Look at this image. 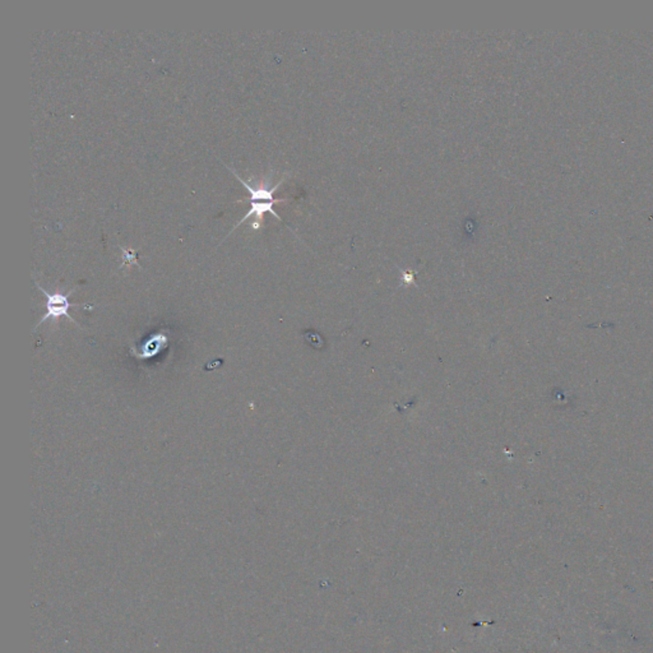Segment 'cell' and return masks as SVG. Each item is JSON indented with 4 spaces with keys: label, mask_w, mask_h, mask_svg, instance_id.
<instances>
[{
    "label": "cell",
    "mask_w": 653,
    "mask_h": 653,
    "mask_svg": "<svg viewBox=\"0 0 653 653\" xmlns=\"http://www.w3.org/2000/svg\"><path fill=\"white\" fill-rule=\"evenodd\" d=\"M123 253H124V256L125 259L128 261L130 264L132 263H137V256H135V250H132V249H123Z\"/></svg>",
    "instance_id": "277c9868"
},
{
    "label": "cell",
    "mask_w": 653,
    "mask_h": 653,
    "mask_svg": "<svg viewBox=\"0 0 653 653\" xmlns=\"http://www.w3.org/2000/svg\"><path fill=\"white\" fill-rule=\"evenodd\" d=\"M169 345V337L165 332H160L152 335L148 339H146L138 351L135 355L138 359H151L161 353L166 346Z\"/></svg>",
    "instance_id": "3957f363"
},
{
    "label": "cell",
    "mask_w": 653,
    "mask_h": 653,
    "mask_svg": "<svg viewBox=\"0 0 653 653\" xmlns=\"http://www.w3.org/2000/svg\"><path fill=\"white\" fill-rule=\"evenodd\" d=\"M36 286H38V290L41 293H44L46 296V314L40 319V322L36 324L35 330L38 328L41 324L45 323L47 319H53V321H56L58 318L61 316H67L68 319L72 322V323L77 324L75 322V318L69 314V309L73 308V307H86V308L92 309L93 307H90V305H82V304H72L68 296L70 295V293L68 295H64V293H47L45 289H43L41 286L38 285L36 282Z\"/></svg>",
    "instance_id": "7a4b0ae2"
},
{
    "label": "cell",
    "mask_w": 653,
    "mask_h": 653,
    "mask_svg": "<svg viewBox=\"0 0 653 653\" xmlns=\"http://www.w3.org/2000/svg\"><path fill=\"white\" fill-rule=\"evenodd\" d=\"M231 171H233V175L240 180L241 184L244 185V188L248 189L249 193H250V204H252L250 210H249L248 213H247L244 217L241 218L240 222L235 226L233 230H235L236 227H239L243 222H245L248 218L253 217V216L256 217L254 222H253V229H254V230L259 229V226L262 225L263 216H264V213H267V212H270L272 216H275V217L278 218V220H282V218L279 217V215H277V212L273 210V206H275L276 203L286 202L287 199H286V198H278L277 199V198L273 197V193H275V192L277 190L278 187L282 184V181L285 180V178L279 181V183H277L273 188L267 189L266 187L253 188V187L249 185L248 181L243 180L240 176H239V174L236 173L235 170H231Z\"/></svg>",
    "instance_id": "6da1fadb"
}]
</instances>
